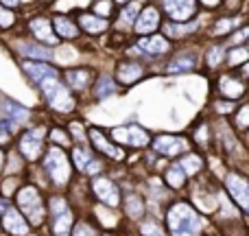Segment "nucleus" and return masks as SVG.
Returning a JSON list of instances; mask_svg holds the SVG:
<instances>
[{
    "mask_svg": "<svg viewBox=\"0 0 249 236\" xmlns=\"http://www.w3.org/2000/svg\"><path fill=\"white\" fill-rule=\"evenodd\" d=\"M0 2H2V7H18L20 0H0Z\"/></svg>",
    "mask_w": 249,
    "mask_h": 236,
    "instance_id": "nucleus-46",
    "label": "nucleus"
},
{
    "mask_svg": "<svg viewBox=\"0 0 249 236\" xmlns=\"http://www.w3.org/2000/svg\"><path fill=\"white\" fill-rule=\"evenodd\" d=\"M46 168L51 173V177L57 182V184H66L70 177V164H68V158L61 149L53 146L46 155Z\"/></svg>",
    "mask_w": 249,
    "mask_h": 236,
    "instance_id": "nucleus-4",
    "label": "nucleus"
},
{
    "mask_svg": "<svg viewBox=\"0 0 249 236\" xmlns=\"http://www.w3.org/2000/svg\"><path fill=\"white\" fill-rule=\"evenodd\" d=\"M195 11H197V2H195V0H181L168 16L175 22H184V20H190V18L195 16Z\"/></svg>",
    "mask_w": 249,
    "mask_h": 236,
    "instance_id": "nucleus-20",
    "label": "nucleus"
},
{
    "mask_svg": "<svg viewBox=\"0 0 249 236\" xmlns=\"http://www.w3.org/2000/svg\"><path fill=\"white\" fill-rule=\"evenodd\" d=\"M92 190L96 193V197L103 203H107L109 208H116L118 201H121V195H118V188L114 182H109L107 177H96L92 180Z\"/></svg>",
    "mask_w": 249,
    "mask_h": 236,
    "instance_id": "nucleus-6",
    "label": "nucleus"
},
{
    "mask_svg": "<svg viewBox=\"0 0 249 236\" xmlns=\"http://www.w3.org/2000/svg\"><path fill=\"white\" fill-rule=\"evenodd\" d=\"M138 11H140V7H138V2H129L127 7L121 11V22L123 24H131L133 20H136Z\"/></svg>",
    "mask_w": 249,
    "mask_h": 236,
    "instance_id": "nucleus-30",
    "label": "nucleus"
},
{
    "mask_svg": "<svg viewBox=\"0 0 249 236\" xmlns=\"http://www.w3.org/2000/svg\"><path fill=\"white\" fill-rule=\"evenodd\" d=\"M22 68H24V73H29V77L35 79V81H42V79H46V77H57V70L53 68V66H46V64L24 61V64H22Z\"/></svg>",
    "mask_w": 249,
    "mask_h": 236,
    "instance_id": "nucleus-19",
    "label": "nucleus"
},
{
    "mask_svg": "<svg viewBox=\"0 0 249 236\" xmlns=\"http://www.w3.org/2000/svg\"><path fill=\"white\" fill-rule=\"evenodd\" d=\"M142 236H164V232L158 223H151L149 221V223L142 225Z\"/></svg>",
    "mask_w": 249,
    "mask_h": 236,
    "instance_id": "nucleus-36",
    "label": "nucleus"
},
{
    "mask_svg": "<svg viewBox=\"0 0 249 236\" xmlns=\"http://www.w3.org/2000/svg\"><path fill=\"white\" fill-rule=\"evenodd\" d=\"M116 2H121V4H127V2H129V0H116Z\"/></svg>",
    "mask_w": 249,
    "mask_h": 236,
    "instance_id": "nucleus-49",
    "label": "nucleus"
},
{
    "mask_svg": "<svg viewBox=\"0 0 249 236\" xmlns=\"http://www.w3.org/2000/svg\"><path fill=\"white\" fill-rule=\"evenodd\" d=\"M138 48L144 51L146 55H162L171 51V42L164 35H142L138 39Z\"/></svg>",
    "mask_w": 249,
    "mask_h": 236,
    "instance_id": "nucleus-9",
    "label": "nucleus"
},
{
    "mask_svg": "<svg viewBox=\"0 0 249 236\" xmlns=\"http://www.w3.org/2000/svg\"><path fill=\"white\" fill-rule=\"evenodd\" d=\"M42 138H44V129L42 127L26 131L24 136H22V140H20V151L29 160H35L39 155V151H42Z\"/></svg>",
    "mask_w": 249,
    "mask_h": 236,
    "instance_id": "nucleus-8",
    "label": "nucleus"
},
{
    "mask_svg": "<svg viewBox=\"0 0 249 236\" xmlns=\"http://www.w3.org/2000/svg\"><path fill=\"white\" fill-rule=\"evenodd\" d=\"M193 29H197V24H188V26H177V24H168L166 26V33H175V35H184V33H188V31H193Z\"/></svg>",
    "mask_w": 249,
    "mask_h": 236,
    "instance_id": "nucleus-38",
    "label": "nucleus"
},
{
    "mask_svg": "<svg viewBox=\"0 0 249 236\" xmlns=\"http://www.w3.org/2000/svg\"><path fill=\"white\" fill-rule=\"evenodd\" d=\"M153 149L160 151V153L164 155H177L181 153V151L188 149V145H186L184 138H175V136H158L153 142Z\"/></svg>",
    "mask_w": 249,
    "mask_h": 236,
    "instance_id": "nucleus-12",
    "label": "nucleus"
},
{
    "mask_svg": "<svg viewBox=\"0 0 249 236\" xmlns=\"http://www.w3.org/2000/svg\"><path fill=\"white\" fill-rule=\"evenodd\" d=\"M179 2H181V0H162V4H164V11H166V13H171L173 9H175Z\"/></svg>",
    "mask_w": 249,
    "mask_h": 236,
    "instance_id": "nucleus-44",
    "label": "nucleus"
},
{
    "mask_svg": "<svg viewBox=\"0 0 249 236\" xmlns=\"http://www.w3.org/2000/svg\"><path fill=\"white\" fill-rule=\"evenodd\" d=\"M142 74H144V68H142L138 61H123L116 70V79H118V83H123V86L136 83Z\"/></svg>",
    "mask_w": 249,
    "mask_h": 236,
    "instance_id": "nucleus-13",
    "label": "nucleus"
},
{
    "mask_svg": "<svg viewBox=\"0 0 249 236\" xmlns=\"http://www.w3.org/2000/svg\"><path fill=\"white\" fill-rule=\"evenodd\" d=\"M166 182L171 188H181V186L186 184V173L184 168L179 166V164H175V166H171L166 171Z\"/></svg>",
    "mask_w": 249,
    "mask_h": 236,
    "instance_id": "nucleus-23",
    "label": "nucleus"
},
{
    "mask_svg": "<svg viewBox=\"0 0 249 236\" xmlns=\"http://www.w3.org/2000/svg\"><path fill=\"white\" fill-rule=\"evenodd\" d=\"M2 162H4V153L0 151V166H2Z\"/></svg>",
    "mask_w": 249,
    "mask_h": 236,
    "instance_id": "nucleus-48",
    "label": "nucleus"
},
{
    "mask_svg": "<svg viewBox=\"0 0 249 236\" xmlns=\"http://www.w3.org/2000/svg\"><path fill=\"white\" fill-rule=\"evenodd\" d=\"M142 210H144V206H142L140 199H138V197H127V215L140 217Z\"/></svg>",
    "mask_w": 249,
    "mask_h": 236,
    "instance_id": "nucleus-32",
    "label": "nucleus"
},
{
    "mask_svg": "<svg viewBox=\"0 0 249 236\" xmlns=\"http://www.w3.org/2000/svg\"><path fill=\"white\" fill-rule=\"evenodd\" d=\"M18 203H20L22 212L29 217L31 223H39L44 215V206H42V197H39L35 186H24L18 193Z\"/></svg>",
    "mask_w": 249,
    "mask_h": 236,
    "instance_id": "nucleus-3",
    "label": "nucleus"
},
{
    "mask_svg": "<svg viewBox=\"0 0 249 236\" xmlns=\"http://www.w3.org/2000/svg\"><path fill=\"white\" fill-rule=\"evenodd\" d=\"M221 55H223V48H221V46L212 48V51L208 53V66H210V68H214V66L221 61Z\"/></svg>",
    "mask_w": 249,
    "mask_h": 236,
    "instance_id": "nucleus-37",
    "label": "nucleus"
},
{
    "mask_svg": "<svg viewBox=\"0 0 249 236\" xmlns=\"http://www.w3.org/2000/svg\"><path fill=\"white\" fill-rule=\"evenodd\" d=\"M70 131H72V136L77 138L79 142H83V138H86V136H83V129H81V125H79V123H72V125H70Z\"/></svg>",
    "mask_w": 249,
    "mask_h": 236,
    "instance_id": "nucleus-41",
    "label": "nucleus"
},
{
    "mask_svg": "<svg viewBox=\"0 0 249 236\" xmlns=\"http://www.w3.org/2000/svg\"><path fill=\"white\" fill-rule=\"evenodd\" d=\"M79 24L88 33H103V31H107L109 22H105V18L92 16V13H79Z\"/></svg>",
    "mask_w": 249,
    "mask_h": 236,
    "instance_id": "nucleus-16",
    "label": "nucleus"
},
{
    "mask_svg": "<svg viewBox=\"0 0 249 236\" xmlns=\"http://www.w3.org/2000/svg\"><path fill=\"white\" fill-rule=\"evenodd\" d=\"M22 53H24L26 57H35V59H51V51L44 46H39V44H26V46H22Z\"/></svg>",
    "mask_w": 249,
    "mask_h": 236,
    "instance_id": "nucleus-25",
    "label": "nucleus"
},
{
    "mask_svg": "<svg viewBox=\"0 0 249 236\" xmlns=\"http://www.w3.org/2000/svg\"><path fill=\"white\" fill-rule=\"evenodd\" d=\"M179 166L184 168V173H197L199 168H201V158L199 155H186L184 160L179 162Z\"/></svg>",
    "mask_w": 249,
    "mask_h": 236,
    "instance_id": "nucleus-28",
    "label": "nucleus"
},
{
    "mask_svg": "<svg viewBox=\"0 0 249 236\" xmlns=\"http://www.w3.org/2000/svg\"><path fill=\"white\" fill-rule=\"evenodd\" d=\"M70 225H72V215H70L68 208L59 215H55V236H66L70 232Z\"/></svg>",
    "mask_w": 249,
    "mask_h": 236,
    "instance_id": "nucleus-22",
    "label": "nucleus"
},
{
    "mask_svg": "<svg viewBox=\"0 0 249 236\" xmlns=\"http://www.w3.org/2000/svg\"><path fill=\"white\" fill-rule=\"evenodd\" d=\"M94 92H96V99H105V96H109L114 92V81L109 77H101Z\"/></svg>",
    "mask_w": 249,
    "mask_h": 236,
    "instance_id": "nucleus-29",
    "label": "nucleus"
},
{
    "mask_svg": "<svg viewBox=\"0 0 249 236\" xmlns=\"http://www.w3.org/2000/svg\"><path fill=\"white\" fill-rule=\"evenodd\" d=\"M247 35H249V31H247V29H243L241 33H236V35H234V37H232V42H234V44H241L243 39L247 37Z\"/></svg>",
    "mask_w": 249,
    "mask_h": 236,
    "instance_id": "nucleus-45",
    "label": "nucleus"
},
{
    "mask_svg": "<svg viewBox=\"0 0 249 236\" xmlns=\"http://www.w3.org/2000/svg\"><path fill=\"white\" fill-rule=\"evenodd\" d=\"M90 140L94 142V146L99 151H103L105 155H109V158H116V160H121L123 158V151L121 149H116L114 145H109L107 140L103 138V133L99 131V129H90Z\"/></svg>",
    "mask_w": 249,
    "mask_h": 236,
    "instance_id": "nucleus-18",
    "label": "nucleus"
},
{
    "mask_svg": "<svg viewBox=\"0 0 249 236\" xmlns=\"http://www.w3.org/2000/svg\"><path fill=\"white\" fill-rule=\"evenodd\" d=\"M228 190L230 195H232V199L238 203V206L243 208V210H247L249 206V190H247V182L243 180L241 175H230L228 177Z\"/></svg>",
    "mask_w": 249,
    "mask_h": 236,
    "instance_id": "nucleus-11",
    "label": "nucleus"
},
{
    "mask_svg": "<svg viewBox=\"0 0 249 236\" xmlns=\"http://www.w3.org/2000/svg\"><path fill=\"white\" fill-rule=\"evenodd\" d=\"M42 88L44 96H46L48 105L57 112H72L74 109V99L68 92V88L59 81V77H46L42 81H37Z\"/></svg>",
    "mask_w": 249,
    "mask_h": 236,
    "instance_id": "nucleus-2",
    "label": "nucleus"
},
{
    "mask_svg": "<svg viewBox=\"0 0 249 236\" xmlns=\"http://www.w3.org/2000/svg\"><path fill=\"white\" fill-rule=\"evenodd\" d=\"M232 29H234V20H230V18H221V20L214 24L212 33H214V35H223V33H228V31H232Z\"/></svg>",
    "mask_w": 249,
    "mask_h": 236,
    "instance_id": "nucleus-34",
    "label": "nucleus"
},
{
    "mask_svg": "<svg viewBox=\"0 0 249 236\" xmlns=\"http://www.w3.org/2000/svg\"><path fill=\"white\" fill-rule=\"evenodd\" d=\"M247 57H249V51H247L245 46L232 48V51L228 53V61H230V66H241V64H245Z\"/></svg>",
    "mask_w": 249,
    "mask_h": 236,
    "instance_id": "nucleus-27",
    "label": "nucleus"
},
{
    "mask_svg": "<svg viewBox=\"0 0 249 236\" xmlns=\"http://www.w3.org/2000/svg\"><path fill=\"white\" fill-rule=\"evenodd\" d=\"M4 114L9 116V120H13V123H24L26 118H29V112H26V108H20L18 103H4Z\"/></svg>",
    "mask_w": 249,
    "mask_h": 236,
    "instance_id": "nucleus-24",
    "label": "nucleus"
},
{
    "mask_svg": "<svg viewBox=\"0 0 249 236\" xmlns=\"http://www.w3.org/2000/svg\"><path fill=\"white\" fill-rule=\"evenodd\" d=\"M51 136H53V140H55V142H61V145H68V138H66V133H64V131H59V129H55V131H53Z\"/></svg>",
    "mask_w": 249,
    "mask_h": 236,
    "instance_id": "nucleus-43",
    "label": "nucleus"
},
{
    "mask_svg": "<svg viewBox=\"0 0 249 236\" xmlns=\"http://www.w3.org/2000/svg\"><path fill=\"white\" fill-rule=\"evenodd\" d=\"M31 31H33V35L37 37V42H42V44L53 46V44L59 42V39H57V35L53 33L51 22H48L46 18H35V20L31 22Z\"/></svg>",
    "mask_w": 249,
    "mask_h": 236,
    "instance_id": "nucleus-14",
    "label": "nucleus"
},
{
    "mask_svg": "<svg viewBox=\"0 0 249 236\" xmlns=\"http://www.w3.org/2000/svg\"><path fill=\"white\" fill-rule=\"evenodd\" d=\"M201 4H206V7H216L219 4V0H199Z\"/></svg>",
    "mask_w": 249,
    "mask_h": 236,
    "instance_id": "nucleus-47",
    "label": "nucleus"
},
{
    "mask_svg": "<svg viewBox=\"0 0 249 236\" xmlns=\"http://www.w3.org/2000/svg\"><path fill=\"white\" fill-rule=\"evenodd\" d=\"M72 160H74V166H77L79 171H86V166L90 164L92 158H90V155H88L83 149H74V151H72Z\"/></svg>",
    "mask_w": 249,
    "mask_h": 236,
    "instance_id": "nucleus-31",
    "label": "nucleus"
},
{
    "mask_svg": "<svg viewBox=\"0 0 249 236\" xmlns=\"http://www.w3.org/2000/svg\"><path fill=\"white\" fill-rule=\"evenodd\" d=\"M2 228L7 230V232L18 234V236L29 232V223L24 221V217L18 215L13 208H7V206H2Z\"/></svg>",
    "mask_w": 249,
    "mask_h": 236,
    "instance_id": "nucleus-10",
    "label": "nucleus"
},
{
    "mask_svg": "<svg viewBox=\"0 0 249 236\" xmlns=\"http://www.w3.org/2000/svg\"><path fill=\"white\" fill-rule=\"evenodd\" d=\"M168 225L173 230V236H197L201 219L197 217V212L186 203H177L168 212Z\"/></svg>",
    "mask_w": 249,
    "mask_h": 236,
    "instance_id": "nucleus-1",
    "label": "nucleus"
},
{
    "mask_svg": "<svg viewBox=\"0 0 249 236\" xmlns=\"http://www.w3.org/2000/svg\"><path fill=\"white\" fill-rule=\"evenodd\" d=\"M13 22H16V16H13L9 9H4L2 4H0V26H2V29H9Z\"/></svg>",
    "mask_w": 249,
    "mask_h": 236,
    "instance_id": "nucleus-35",
    "label": "nucleus"
},
{
    "mask_svg": "<svg viewBox=\"0 0 249 236\" xmlns=\"http://www.w3.org/2000/svg\"><path fill=\"white\" fill-rule=\"evenodd\" d=\"M90 79H92V74L88 73V70H68V73H66V81H68V86L74 88V90H86Z\"/></svg>",
    "mask_w": 249,
    "mask_h": 236,
    "instance_id": "nucleus-21",
    "label": "nucleus"
},
{
    "mask_svg": "<svg viewBox=\"0 0 249 236\" xmlns=\"http://www.w3.org/2000/svg\"><path fill=\"white\" fill-rule=\"evenodd\" d=\"M114 11V4L112 0H99V2L94 4V13H99L101 18H109Z\"/></svg>",
    "mask_w": 249,
    "mask_h": 236,
    "instance_id": "nucleus-33",
    "label": "nucleus"
},
{
    "mask_svg": "<svg viewBox=\"0 0 249 236\" xmlns=\"http://www.w3.org/2000/svg\"><path fill=\"white\" fill-rule=\"evenodd\" d=\"M112 138L123 145H131V146H144L149 145V133L138 125H129V127H116L112 129Z\"/></svg>",
    "mask_w": 249,
    "mask_h": 236,
    "instance_id": "nucleus-5",
    "label": "nucleus"
},
{
    "mask_svg": "<svg viewBox=\"0 0 249 236\" xmlns=\"http://www.w3.org/2000/svg\"><path fill=\"white\" fill-rule=\"evenodd\" d=\"M247 116H249V108L245 105V108H241V114H238V127H241V129H245Z\"/></svg>",
    "mask_w": 249,
    "mask_h": 236,
    "instance_id": "nucleus-42",
    "label": "nucleus"
},
{
    "mask_svg": "<svg viewBox=\"0 0 249 236\" xmlns=\"http://www.w3.org/2000/svg\"><path fill=\"white\" fill-rule=\"evenodd\" d=\"M160 26V13L155 7H144L138 11V18L133 20V29L138 35H149Z\"/></svg>",
    "mask_w": 249,
    "mask_h": 236,
    "instance_id": "nucleus-7",
    "label": "nucleus"
},
{
    "mask_svg": "<svg viewBox=\"0 0 249 236\" xmlns=\"http://www.w3.org/2000/svg\"><path fill=\"white\" fill-rule=\"evenodd\" d=\"M72 236H96V234H94V230H92L90 225H86V223H79L77 228H74Z\"/></svg>",
    "mask_w": 249,
    "mask_h": 236,
    "instance_id": "nucleus-39",
    "label": "nucleus"
},
{
    "mask_svg": "<svg viewBox=\"0 0 249 236\" xmlns=\"http://www.w3.org/2000/svg\"><path fill=\"white\" fill-rule=\"evenodd\" d=\"M53 26H55L57 37H64V39H72V37H77V33H79L77 24L66 16H57L55 20H53Z\"/></svg>",
    "mask_w": 249,
    "mask_h": 236,
    "instance_id": "nucleus-17",
    "label": "nucleus"
},
{
    "mask_svg": "<svg viewBox=\"0 0 249 236\" xmlns=\"http://www.w3.org/2000/svg\"><path fill=\"white\" fill-rule=\"evenodd\" d=\"M195 66H197L195 57H179V59H175L171 66H168V70H171V73H188V70H193Z\"/></svg>",
    "mask_w": 249,
    "mask_h": 236,
    "instance_id": "nucleus-26",
    "label": "nucleus"
},
{
    "mask_svg": "<svg viewBox=\"0 0 249 236\" xmlns=\"http://www.w3.org/2000/svg\"><path fill=\"white\" fill-rule=\"evenodd\" d=\"M51 208H53V212L55 215H59V212H64L66 210V203H64V199H59V197H55L51 201Z\"/></svg>",
    "mask_w": 249,
    "mask_h": 236,
    "instance_id": "nucleus-40",
    "label": "nucleus"
},
{
    "mask_svg": "<svg viewBox=\"0 0 249 236\" xmlns=\"http://www.w3.org/2000/svg\"><path fill=\"white\" fill-rule=\"evenodd\" d=\"M219 90L225 99L234 101V99H241V96L245 94V83H243L241 79H234V77H221Z\"/></svg>",
    "mask_w": 249,
    "mask_h": 236,
    "instance_id": "nucleus-15",
    "label": "nucleus"
}]
</instances>
